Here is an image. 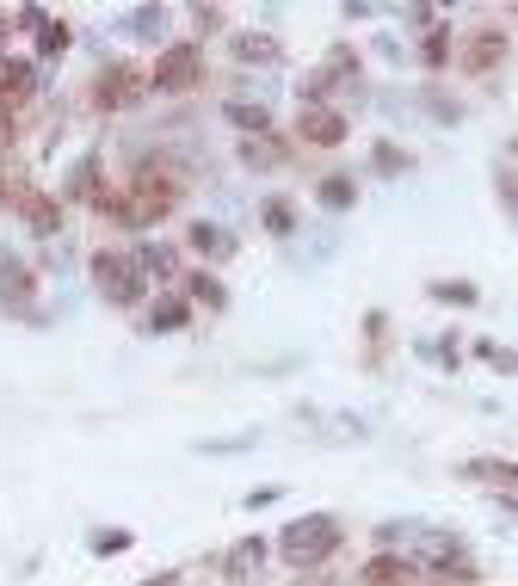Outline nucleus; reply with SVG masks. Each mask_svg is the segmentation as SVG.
Masks as SVG:
<instances>
[{"mask_svg": "<svg viewBox=\"0 0 518 586\" xmlns=\"http://www.w3.org/2000/svg\"><path fill=\"white\" fill-rule=\"evenodd\" d=\"M407 167H414V155H407V149H395V142H377V149H370V173L395 179V173H407Z\"/></svg>", "mask_w": 518, "mask_h": 586, "instance_id": "nucleus-27", "label": "nucleus"}, {"mask_svg": "<svg viewBox=\"0 0 518 586\" xmlns=\"http://www.w3.org/2000/svg\"><path fill=\"white\" fill-rule=\"evenodd\" d=\"M68 50H74V25L50 13L44 25H37V62H62Z\"/></svg>", "mask_w": 518, "mask_h": 586, "instance_id": "nucleus-22", "label": "nucleus"}, {"mask_svg": "<svg viewBox=\"0 0 518 586\" xmlns=\"http://www.w3.org/2000/svg\"><path fill=\"white\" fill-rule=\"evenodd\" d=\"M99 155H81L68 167V186H62V198H74V204H99Z\"/></svg>", "mask_w": 518, "mask_h": 586, "instance_id": "nucleus-19", "label": "nucleus"}, {"mask_svg": "<svg viewBox=\"0 0 518 586\" xmlns=\"http://www.w3.org/2000/svg\"><path fill=\"white\" fill-rule=\"evenodd\" d=\"M414 574H420V568L407 562V556H389V549H383V556H370V562H364V586H407Z\"/></svg>", "mask_w": 518, "mask_h": 586, "instance_id": "nucleus-21", "label": "nucleus"}, {"mask_svg": "<svg viewBox=\"0 0 518 586\" xmlns=\"http://www.w3.org/2000/svg\"><path fill=\"white\" fill-rule=\"evenodd\" d=\"M420 62L432 68V75H438V68H451L457 62V31L451 25H432L426 38H420Z\"/></svg>", "mask_w": 518, "mask_h": 586, "instance_id": "nucleus-24", "label": "nucleus"}, {"mask_svg": "<svg viewBox=\"0 0 518 586\" xmlns=\"http://www.w3.org/2000/svg\"><path fill=\"white\" fill-rule=\"evenodd\" d=\"M179 297L192 303L198 315H222V309H229V284H222L210 266H192V272H185V284H179Z\"/></svg>", "mask_w": 518, "mask_h": 586, "instance_id": "nucleus-16", "label": "nucleus"}, {"mask_svg": "<svg viewBox=\"0 0 518 586\" xmlns=\"http://www.w3.org/2000/svg\"><path fill=\"white\" fill-rule=\"evenodd\" d=\"M259 229L266 235H296V204L290 198H266L259 204Z\"/></svg>", "mask_w": 518, "mask_h": 586, "instance_id": "nucleus-25", "label": "nucleus"}, {"mask_svg": "<svg viewBox=\"0 0 518 586\" xmlns=\"http://www.w3.org/2000/svg\"><path fill=\"white\" fill-rule=\"evenodd\" d=\"M358 68H364V62H358V50H352V44L340 38V44H333V50H327V56H321L315 68H309L303 105H327V93H333V87H358Z\"/></svg>", "mask_w": 518, "mask_h": 586, "instance_id": "nucleus-6", "label": "nucleus"}, {"mask_svg": "<svg viewBox=\"0 0 518 586\" xmlns=\"http://www.w3.org/2000/svg\"><path fill=\"white\" fill-rule=\"evenodd\" d=\"M130 543H136V531H124V525H111V531H99V537H93V556H124Z\"/></svg>", "mask_w": 518, "mask_h": 586, "instance_id": "nucleus-30", "label": "nucleus"}, {"mask_svg": "<svg viewBox=\"0 0 518 586\" xmlns=\"http://www.w3.org/2000/svg\"><path fill=\"white\" fill-rule=\"evenodd\" d=\"M315 204L333 210V216L352 210V204H358V179H352V173H321V179H315Z\"/></svg>", "mask_w": 518, "mask_h": 586, "instance_id": "nucleus-18", "label": "nucleus"}, {"mask_svg": "<svg viewBox=\"0 0 518 586\" xmlns=\"http://www.w3.org/2000/svg\"><path fill=\"white\" fill-rule=\"evenodd\" d=\"M346 136H352V118L340 105H303L296 112V142H309V149H340Z\"/></svg>", "mask_w": 518, "mask_h": 586, "instance_id": "nucleus-7", "label": "nucleus"}, {"mask_svg": "<svg viewBox=\"0 0 518 586\" xmlns=\"http://www.w3.org/2000/svg\"><path fill=\"white\" fill-rule=\"evenodd\" d=\"M229 7H216V0H210V7H192V31H198V38H216V31H229Z\"/></svg>", "mask_w": 518, "mask_h": 586, "instance_id": "nucleus-28", "label": "nucleus"}, {"mask_svg": "<svg viewBox=\"0 0 518 586\" xmlns=\"http://www.w3.org/2000/svg\"><path fill=\"white\" fill-rule=\"evenodd\" d=\"M185 253H192V260L198 266H229L235 260V253H241V241L229 235V229H222V223H204V216H198V223H185Z\"/></svg>", "mask_w": 518, "mask_h": 586, "instance_id": "nucleus-8", "label": "nucleus"}, {"mask_svg": "<svg viewBox=\"0 0 518 586\" xmlns=\"http://www.w3.org/2000/svg\"><path fill=\"white\" fill-rule=\"evenodd\" d=\"M148 99V68L136 62H99L93 75V112H130Z\"/></svg>", "mask_w": 518, "mask_h": 586, "instance_id": "nucleus-4", "label": "nucleus"}, {"mask_svg": "<svg viewBox=\"0 0 518 586\" xmlns=\"http://www.w3.org/2000/svg\"><path fill=\"white\" fill-rule=\"evenodd\" d=\"M142 586H179V574H148Z\"/></svg>", "mask_w": 518, "mask_h": 586, "instance_id": "nucleus-33", "label": "nucleus"}, {"mask_svg": "<svg viewBox=\"0 0 518 586\" xmlns=\"http://www.w3.org/2000/svg\"><path fill=\"white\" fill-rule=\"evenodd\" d=\"M161 19H167L161 7H136V13L124 19V31H130V38H142V44H155V31H161Z\"/></svg>", "mask_w": 518, "mask_h": 586, "instance_id": "nucleus-29", "label": "nucleus"}, {"mask_svg": "<svg viewBox=\"0 0 518 586\" xmlns=\"http://www.w3.org/2000/svg\"><path fill=\"white\" fill-rule=\"evenodd\" d=\"M463 475H469V482H494V488L518 494V463H506V457H469Z\"/></svg>", "mask_w": 518, "mask_h": 586, "instance_id": "nucleus-23", "label": "nucleus"}, {"mask_svg": "<svg viewBox=\"0 0 518 586\" xmlns=\"http://www.w3.org/2000/svg\"><path fill=\"white\" fill-rule=\"evenodd\" d=\"M235 155H241L247 173H278V167L290 161V142H284L278 130H266V136H241V142H235Z\"/></svg>", "mask_w": 518, "mask_h": 586, "instance_id": "nucleus-17", "label": "nucleus"}, {"mask_svg": "<svg viewBox=\"0 0 518 586\" xmlns=\"http://www.w3.org/2000/svg\"><path fill=\"white\" fill-rule=\"evenodd\" d=\"M192 303L179 297V290H155V303H148V315H142V334H185L192 327Z\"/></svg>", "mask_w": 518, "mask_h": 586, "instance_id": "nucleus-13", "label": "nucleus"}, {"mask_svg": "<svg viewBox=\"0 0 518 586\" xmlns=\"http://www.w3.org/2000/svg\"><path fill=\"white\" fill-rule=\"evenodd\" d=\"M229 56L241 68H278L284 44H278V31H229Z\"/></svg>", "mask_w": 518, "mask_h": 586, "instance_id": "nucleus-14", "label": "nucleus"}, {"mask_svg": "<svg viewBox=\"0 0 518 586\" xmlns=\"http://www.w3.org/2000/svg\"><path fill=\"white\" fill-rule=\"evenodd\" d=\"M31 297H37V272L19 260V253H0V309L7 315H37Z\"/></svg>", "mask_w": 518, "mask_h": 586, "instance_id": "nucleus-9", "label": "nucleus"}, {"mask_svg": "<svg viewBox=\"0 0 518 586\" xmlns=\"http://www.w3.org/2000/svg\"><path fill=\"white\" fill-rule=\"evenodd\" d=\"M204 87V44L198 38H173L167 50H155L148 62V93L179 99V93H198Z\"/></svg>", "mask_w": 518, "mask_h": 586, "instance_id": "nucleus-3", "label": "nucleus"}, {"mask_svg": "<svg viewBox=\"0 0 518 586\" xmlns=\"http://www.w3.org/2000/svg\"><path fill=\"white\" fill-rule=\"evenodd\" d=\"M19 223H25V235H62V198L56 192H44V186H31V192H19Z\"/></svg>", "mask_w": 518, "mask_h": 586, "instance_id": "nucleus-10", "label": "nucleus"}, {"mask_svg": "<svg viewBox=\"0 0 518 586\" xmlns=\"http://www.w3.org/2000/svg\"><path fill=\"white\" fill-rule=\"evenodd\" d=\"M7 149H13V118L0 112V161H7Z\"/></svg>", "mask_w": 518, "mask_h": 586, "instance_id": "nucleus-32", "label": "nucleus"}, {"mask_svg": "<svg viewBox=\"0 0 518 586\" xmlns=\"http://www.w3.org/2000/svg\"><path fill=\"white\" fill-rule=\"evenodd\" d=\"M222 118H229L241 136H266L272 130V112L259 99H222Z\"/></svg>", "mask_w": 518, "mask_h": 586, "instance_id": "nucleus-20", "label": "nucleus"}, {"mask_svg": "<svg viewBox=\"0 0 518 586\" xmlns=\"http://www.w3.org/2000/svg\"><path fill=\"white\" fill-rule=\"evenodd\" d=\"M130 253H136V266L148 272V284H161V290H179V284H185L179 247H167V241H142V247H130Z\"/></svg>", "mask_w": 518, "mask_h": 586, "instance_id": "nucleus-15", "label": "nucleus"}, {"mask_svg": "<svg viewBox=\"0 0 518 586\" xmlns=\"http://www.w3.org/2000/svg\"><path fill=\"white\" fill-rule=\"evenodd\" d=\"M506 50H512V38L506 31H494V25H481V31H463L457 38V75H469V81H481V75H494V68L506 62Z\"/></svg>", "mask_w": 518, "mask_h": 586, "instance_id": "nucleus-5", "label": "nucleus"}, {"mask_svg": "<svg viewBox=\"0 0 518 586\" xmlns=\"http://www.w3.org/2000/svg\"><path fill=\"white\" fill-rule=\"evenodd\" d=\"M37 93V62L31 56H0V112H19V105Z\"/></svg>", "mask_w": 518, "mask_h": 586, "instance_id": "nucleus-11", "label": "nucleus"}, {"mask_svg": "<svg viewBox=\"0 0 518 586\" xmlns=\"http://www.w3.org/2000/svg\"><path fill=\"white\" fill-rule=\"evenodd\" d=\"M87 272H93V290H99V303H111V309H142L148 303V272L136 266V253H124V247H99L93 260H87Z\"/></svg>", "mask_w": 518, "mask_h": 586, "instance_id": "nucleus-2", "label": "nucleus"}, {"mask_svg": "<svg viewBox=\"0 0 518 586\" xmlns=\"http://www.w3.org/2000/svg\"><path fill=\"white\" fill-rule=\"evenodd\" d=\"M0 210H7V167H0Z\"/></svg>", "mask_w": 518, "mask_h": 586, "instance_id": "nucleus-36", "label": "nucleus"}, {"mask_svg": "<svg viewBox=\"0 0 518 586\" xmlns=\"http://www.w3.org/2000/svg\"><path fill=\"white\" fill-rule=\"evenodd\" d=\"M266 556H272V543L247 531L241 543H229V556H222V580H229V586H247V580H259V568H266Z\"/></svg>", "mask_w": 518, "mask_h": 586, "instance_id": "nucleus-12", "label": "nucleus"}, {"mask_svg": "<svg viewBox=\"0 0 518 586\" xmlns=\"http://www.w3.org/2000/svg\"><path fill=\"white\" fill-rule=\"evenodd\" d=\"M475 358H481V364H494V371H518V352H506V346H494V340H481Z\"/></svg>", "mask_w": 518, "mask_h": 586, "instance_id": "nucleus-31", "label": "nucleus"}, {"mask_svg": "<svg viewBox=\"0 0 518 586\" xmlns=\"http://www.w3.org/2000/svg\"><path fill=\"white\" fill-rule=\"evenodd\" d=\"M7 38H13V19H7V13H0V44H7Z\"/></svg>", "mask_w": 518, "mask_h": 586, "instance_id": "nucleus-34", "label": "nucleus"}, {"mask_svg": "<svg viewBox=\"0 0 518 586\" xmlns=\"http://www.w3.org/2000/svg\"><path fill=\"white\" fill-rule=\"evenodd\" d=\"M340 543H346V531H340L333 512H303V519H290L278 531L272 549H278V562H290V568H321V562L340 556Z\"/></svg>", "mask_w": 518, "mask_h": 586, "instance_id": "nucleus-1", "label": "nucleus"}, {"mask_svg": "<svg viewBox=\"0 0 518 586\" xmlns=\"http://www.w3.org/2000/svg\"><path fill=\"white\" fill-rule=\"evenodd\" d=\"M500 198H506V204H512V210H518V186H500Z\"/></svg>", "mask_w": 518, "mask_h": 586, "instance_id": "nucleus-35", "label": "nucleus"}, {"mask_svg": "<svg viewBox=\"0 0 518 586\" xmlns=\"http://www.w3.org/2000/svg\"><path fill=\"white\" fill-rule=\"evenodd\" d=\"M426 297H432V303H457V309H469V303H481V290H475L469 278H438V284H426Z\"/></svg>", "mask_w": 518, "mask_h": 586, "instance_id": "nucleus-26", "label": "nucleus"}]
</instances>
